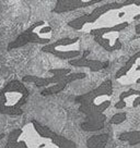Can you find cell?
<instances>
[{"label": "cell", "mask_w": 140, "mask_h": 148, "mask_svg": "<svg viewBox=\"0 0 140 148\" xmlns=\"http://www.w3.org/2000/svg\"><path fill=\"white\" fill-rule=\"evenodd\" d=\"M140 18V0L113 1L73 18L68 26L76 31L90 33L95 29L121 26L127 28Z\"/></svg>", "instance_id": "obj_1"}, {"label": "cell", "mask_w": 140, "mask_h": 148, "mask_svg": "<svg viewBox=\"0 0 140 148\" xmlns=\"http://www.w3.org/2000/svg\"><path fill=\"white\" fill-rule=\"evenodd\" d=\"M6 148H78L75 142L58 135L35 120L28 121L8 135Z\"/></svg>", "instance_id": "obj_2"}, {"label": "cell", "mask_w": 140, "mask_h": 148, "mask_svg": "<svg viewBox=\"0 0 140 148\" xmlns=\"http://www.w3.org/2000/svg\"><path fill=\"white\" fill-rule=\"evenodd\" d=\"M113 92L112 81L106 79L98 87L76 98V101L79 103V111L85 116L84 122L81 123V129L83 131L95 132L104 127L106 121L104 112L112 105Z\"/></svg>", "instance_id": "obj_3"}, {"label": "cell", "mask_w": 140, "mask_h": 148, "mask_svg": "<svg viewBox=\"0 0 140 148\" xmlns=\"http://www.w3.org/2000/svg\"><path fill=\"white\" fill-rule=\"evenodd\" d=\"M87 76L83 72H73L70 69H51L48 76L25 75L23 82L35 84L37 87L43 88V96H53L62 92L67 85L76 81L82 79Z\"/></svg>", "instance_id": "obj_4"}, {"label": "cell", "mask_w": 140, "mask_h": 148, "mask_svg": "<svg viewBox=\"0 0 140 148\" xmlns=\"http://www.w3.org/2000/svg\"><path fill=\"white\" fill-rule=\"evenodd\" d=\"M28 98V87L18 79L11 81L0 90V112L11 116H21Z\"/></svg>", "instance_id": "obj_5"}, {"label": "cell", "mask_w": 140, "mask_h": 148, "mask_svg": "<svg viewBox=\"0 0 140 148\" xmlns=\"http://www.w3.org/2000/svg\"><path fill=\"white\" fill-rule=\"evenodd\" d=\"M54 38V27L48 21H37L30 25L14 40L8 45V50L17 49L28 44L47 45Z\"/></svg>", "instance_id": "obj_6"}, {"label": "cell", "mask_w": 140, "mask_h": 148, "mask_svg": "<svg viewBox=\"0 0 140 148\" xmlns=\"http://www.w3.org/2000/svg\"><path fill=\"white\" fill-rule=\"evenodd\" d=\"M43 52H46L59 58L61 60H73L82 56L83 47L82 39L79 36L62 37L55 42H49L42 48Z\"/></svg>", "instance_id": "obj_7"}, {"label": "cell", "mask_w": 140, "mask_h": 148, "mask_svg": "<svg viewBox=\"0 0 140 148\" xmlns=\"http://www.w3.org/2000/svg\"><path fill=\"white\" fill-rule=\"evenodd\" d=\"M126 28L121 26L110 28H101L90 32L89 34L94 38V42L107 52L121 50L123 44L121 42V34Z\"/></svg>", "instance_id": "obj_8"}, {"label": "cell", "mask_w": 140, "mask_h": 148, "mask_svg": "<svg viewBox=\"0 0 140 148\" xmlns=\"http://www.w3.org/2000/svg\"><path fill=\"white\" fill-rule=\"evenodd\" d=\"M115 81L121 85H139L140 82V52L137 51L126 61L115 74Z\"/></svg>", "instance_id": "obj_9"}, {"label": "cell", "mask_w": 140, "mask_h": 148, "mask_svg": "<svg viewBox=\"0 0 140 148\" xmlns=\"http://www.w3.org/2000/svg\"><path fill=\"white\" fill-rule=\"evenodd\" d=\"M104 0H57L53 11L55 13H67L98 5Z\"/></svg>", "instance_id": "obj_10"}, {"label": "cell", "mask_w": 140, "mask_h": 148, "mask_svg": "<svg viewBox=\"0 0 140 148\" xmlns=\"http://www.w3.org/2000/svg\"><path fill=\"white\" fill-rule=\"evenodd\" d=\"M90 55V50H84L81 57L69 60V64L72 66H80V68H89L92 72H98L101 70H104L108 66V61L93 60L88 59V56Z\"/></svg>", "instance_id": "obj_11"}, {"label": "cell", "mask_w": 140, "mask_h": 148, "mask_svg": "<svg viewBox=\"0 0 140 148\" xmlns=\"http://www.w3.org/2000/svg\"><path fill=\"white\" fill-rule=\"evenodd\" d=\"M140 100V90L139 89H127L125 92H123L119 95L118 101L115 103V108L116 109H124L127 107H132V108H137L139 106Z\"/></svg>", "instance_id": "obj_12"}, {"label": "cell", "mask_w": 140, "mask_h": 148, "mask_svg": "<svg viewBox=\"0 0 140 148\" xmlns=\"http://www.w3.org/2000/svg\"><path fill=\"white\" fill-rule=\"evenodd\" d=\"M110 139V135L106 133L98 135H93L87 139V146L88 148H104Z\"/></svg>", "instance_id": "obj_13"}, {"label": "cell", "mask_w": 140, "mask_h": 148, "mask_svg": "<svg viewBox=\"0 0 140 148\" xmlns=\"http://www.w3.org/2000/svg\"><path fill=\"white\" fill-rule=\"evenodd\" d=\"M119 139L123 142H127L129 145H138L140 143V132L139 131L125 132L119 135Z\"/></svg>", "instance_id": "obj_14"}, {"label": "cell", "mask_w": 140, "mask_h": 148, "mask_svg": "<svg viewBox=\"0 0 140 148\" xmlns=\"http://www.w3.org/2000/svg\"><path fill=\"white\" fill-rule=\"evenodd\" d=\"M125 120H126V113H125V112H118V113H115V114L111 118L110 123H111V124L118 125V124H121V123H123Z\"/></svg>", "instance_id": "obj_15"}, {"label": "cell", "mask_w": 140, "mask_h": 148, "mask_svg": "<svg viewBox=\"0 0 140 148\" xmlns=\"http://www.w3.org/2000/svg\"><path fill=\"white\" fill-rule=\"evenodd\" d=\"M139 27H140V24H137L136 25V33H137V35H139Z\"/></svg>", "instance_id": "obj_16"}, {"label": "cell", "mask_w": 140, "mask_h": 148, "mask_svg": "<svg viewBox=\"0 0 140 148\" xmlns=\"http://www.w3.org/2000/svg\"><path fill=\"white\" fill-rule=\"evenodd\" d=\"M3 137H5V134H1V135H0V139H2Z\"/></svg>", "instance_id": "obj_17"}]
</instances>
